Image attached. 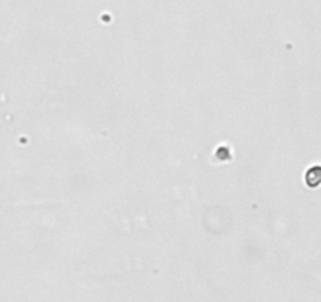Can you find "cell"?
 <instances>
[{
  "label": "cell",
  "instance_id": "cell-1",
  "mask_svg": "<svg viewBox=\"0 0 321 302\" xmlns=\"http://www.w3.org/2000/svg\"><path fill=\"white\" fill-rule=\"evenodd\" d=\"M306 184L309 187H318L321 186V165H313L307 170L306 173Z\"/></svg>",
  "mask_w": 321,
  "mask_h": 302
}]
</instances>
